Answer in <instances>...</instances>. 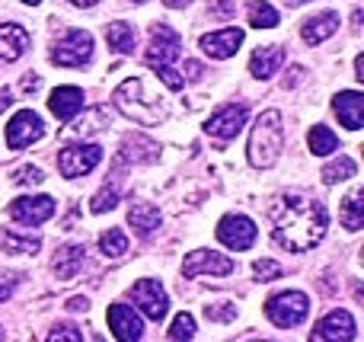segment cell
I'll list each match as a JSON object with an SVG mask.
<instances>
[{
  "instance_id": "obj_29",
  "label": "cell",
  "mask_w": 364,
  "mask_h": 342,
  "mask_svg": "<svg viewBox=\"0 0 364 342\" xmlns=\"http://www.w3.org/2000/svg\"><path fill=\"white\" fill-rule=\"evenodd\" d=\"M100 250H102V256H109V260H119V256L128 253V237L122 234L119 228L106 230V234H100Z\"/></svg>"
},
{
  "instance_id": "obj_38",
  "label": "cell",
  "mask_w": 364,
  "mask_h": 342,
  "mask_svg": "<svg viewBox=\"0 0 364 342\" xmlns=\"http://www.w3.org/2000/svg\"><path fill=\"white\" fill-rule=\"evenodd\" d=\"M208 13H211L214 19H230L233 16V0H211V4H208Z\"/></svg>"
},
{
  "instance_id": "obj_15",
  "label": "cell",
  "mask_w": 364,
  "mask_h": 342,
  "mask_svg": "<svg viewBox=\"0 0 364 342\" xmlns=\"http://www.w3.org/2000/svg\"><path fill=\"white\" fill-rule=\"evenodd\" d=\"M109 330L115 333L119 342H141V336H144V324L134 314V307H128V304L109 307Z\"/></svg>"
},
{
  "instance_id": "obj_17",
  "label": "cell",
  "mask_w": 364,
  "mask_h": 342,
  "mask_svg": "<svg viewBox=\"0 0 364 342\" xmlns=\"http://www.w3.org/2000/svg\"><path fill=\"white\" fill-rule=\"evenodd\" d=\"M240 45H243V29H220V32H211V36L201 38V48H205V55L218 58V61H224V58H233L240 51Z\"/></svg>"
},
{
  "instance_id": "obj_2",
  "label": "cell",
  "mask_w": 364,
  "mask_h": 342,
  "mask_svg": "<svg viewBox=\"0 0 364 342\" xmlns=\"http://www.w3.org/2000/svg\"><path fill=\"white\" fill-rule=\"evenodd\" d=\"M284 147V125H282V112L278 109H265L262 115L256 119L250 134V164L256 170H269L275 166V160L282 157Z\"/></svg>"
},
{
  "instance_id": "obj_23",
  "label": "cell",
  "mask_w": 364,
  "mask_h": 342,
  "mask_svg": "<svg viewBox=\"0 0 364 342\" xmlns=\"http://www.w3.org/2000/svg\"><path fill=\"white\" fill-rule=\"evenodd\" d=\"M106 42H109V48L119 51V55H132L134 42H138V32H134L132 23H125V19H115V23L106 26Z\"/></svg>"
},
{
  "instance_id": "obj_22",
  "label": "cell",
  "mask_w": 364,
  "mask_h": 342,
  "mask_svg": "<svg viewBox=\"0 0 364 342\" xmlns=\"http://www.w3.org/2000/svg\"><path fill=\"white\" fill-rule=\"evenodd\" d=\"M336 29H339V16H336L333 10H326V13H320V16L307 19V23H304V29H301V36H304V42L320 45V42H326Z\"/></svg>"
},
{
  "instance_id": "obj_32",
  "label": "cell",
  "mask_w": 364,
  "mask_h": 342,
  "mask_svg": "<svg viewBox=\"0 0 364 342\" xmlns=\"http://www.w3.org/2000/svg\"><path fill=\"white\" fill-rule=\"evenodd\" d=\"M205 317L211 324H230V320H237V304L233 301H211V304H205Z\"/></svg>"
},
{
  "instance_id": "obj_33",
  "label": "cell",
  "mask_w": 364,
  "mask_h": 342,
  "mask_svg": "<svg viewBox=\"0 0 364 342\" xmlns=\"http://www.w3.org/2000/svg\"><path fill=\"white\" fill-rule=\"evenodd\" d=\"M192 336H195V317L192 314H176V320H173V326H170V339L188 342Z\"/></svg>"
},
{
  "instance_id": "obj_20",
  "label": "cell",
  "mask_w": 364,
  "mask_h": 342,
  "mask_svg": "<svg viewBox=\"0 0 364 342\" xmlns=\"http://www.w3.org/2000/svg\"><path fill=\"white\" fill-rule=\"evenodd\" d=\"M48 109L61 122H70L83 109V90H77V87H58L55 93L48 96Z\"/></svg>"
},
{
  "instance_id": "obj_28",
  "label": "cell",
  "mask_w": 364,
  "mask_h": 342,
  "mask_svg": "<svg viewBox=\"0 0 364 342\" xmlns=\"http://www.w3.org/2000/svg\"><path fill=\"white\" fill-rule=\"evenodd\" d=\"M106 109H93V112L87 115V122L80 119V125H68V128H61V138L64 141H70V138H77V134H90V132H100V128H106Z\"/></svg>"
},
{
  "instance_id": "obj_24",
  "label": "cell",
  "mask_w": 364,
  "mask_h": 342,
  "mask_svg": "<svg viewBox=\"0 0 364 342\" xmlns=\"http://www.w3.org/2000/svg\"><path fill=\"white\" fill-rule=\"evenodd\" d=\"M128 224H132V230L138 237H151L154 230L160 228V211L154 208V205H132V211H128Z\"/></svg>"
},
{
  "instance_id": "obj_14",
  "label": "cell",
  "mask_w": 364,
  "mask_h": 342,
  "mask_svg": "<svg viewBox=\"0 0 364 342\" xmlns=\"http://www.w3.org/2000/svg\"><path fill=\"white\" fill-rule=\"evenodd\" d=\"M55 198L51 196H26L10 205V218L16 224H42L55 215Z\"/></svg>"
},
{
  "instance_id": "obj_53",
  "label": "cell",
  "mask_w": 364,
  "mask_h": 342,
  "mask_svg": "<svg viewBox=\"0 0 364 342\" xmlns=\"http://www.w3.org/2000/svg\"><path fill=\"white\" fill-rule=\"evenodd\" d=\"M134 4H144V0H134Z\"/></svg>"
},
{
  "instance_id": "obj_45",
  "label": "cell",
  "mask_w": 364,
  "mask_h": 342,
  "mask_svg": "<svg viewBox=\"0 0 364 342\" xmlns=\"http://www.w3.org/2000/svg\"><path fill=\"white\" fill-rule=\"evenodd\" d=\"M38 83H42V80H38L36 74H26L23 77V90H38Z\"/></svg>"
},
{
  "instance_id": "obj_7",
  "label": "cell",
  "mask_w": 364,
  "mask_h": 342,
  "mask_svg": "<svg viewBox=\"0 0 364 342\" xmlns=\"http://www.w3.org/2000/svg\"><path fill=\"white\" fill-rule=\"evenodd\" d=\"M179 45H182V38H179V32L176 29H170V26H154L151 29V45H147V64L151 68H170V61L173 58H179Z\"/></svg>"
},
{
  "instance_id": "obj_16",
  "label": "cell",
  "mask_w": 364,
  "mask_h": 342,
  "mask_svg": "<svg viewBox=\"0 0 364 342\" xmlns=\"http://www.w3.org/2000/svg\"><path fill=\"white\" fill-rule=\"evenodd\" d=\"M26 48H29V32L16 23H0V64L23 58Z\"/></svg>"
},
{
  "instance_id": "obj_41",
  "label": "cell",
  "mask_w": 364,
  "mask_h": 342,
  "mask_svg": "<svg viewBox=\"0 0 364 342\" xmlns=\"http://www.w3.org/2000/svg\"><path fill=\"white\" fill-rule=\"evenodd\" d=\"M304 77H307V68H301V64H294V68H291V74L284 77V90H288V87H297V83H301Z\"/></svg>"
},
{
  "instance_id": "obj_43",
  "label": "cell",
  "mask_w": 364,
  "mask_h": 342,
  "mask_svg": "<svg viewBox=\"0 0 364 342\" xmlns=\"http://www.w3.org/2000/svg\"><path fill=\"white\" fill-rule=\"evenodd\" d=\"M68 311H90V301L87 298H70L68 301Z\"/></svg>"
},
{
  "instance_id": "obj_36",
  "label": "cell",
  "mask_w": 364,
  "mask_h": 342,
  "mask_svg": "<svg viewBox=\"0 0 364 342\" xmlns=\"http://www.w3.org/2000/svg\"><path fill=\"white\" fill-rule=\"evenodd\" d=\"M45 179V173L38 170V166H19L16 176H13V183L16 186H38Z\"/></svg>"
},
{
  "instance_id": "obj_25",
  "label": "cell",
  "mask_w": 364,
  "mask_h": 342,
  "mask_svg": "<svg viewBox=\"0 0 364 342\" xmlns=\"http://www.w3.org/2000/svg\"><path fill=\"white\" fill-rule=\"evenodd\" d=\"M342 224H346L348 230L364 228V189H355L352 196L342 202Z\"/></svg>"
},
{
  "instance_id": "obj_11",
  "label": "cell",
  "mask_w": 364,
  "mask_h": 342,
  "mask_svg": "<svg viewBox=\"0 0 364 342\" xmlns=\"http://www.w3.org/2000/svg\"><path fill=\"white\" fill-rule=\"evenodd\" d=\"M358 326H355V317L348 311H333L314 326L310 333V342H352Z\"/></svg>"
},
{
  "instance_id": "obj_51",
  "label": "cell",
  "mask_w": 364,
  "mask_h": 342,
  "mask_svg": "<svg viewBox=\"0 0 364 342\" xmlns=\"http://www.w3.org/2000/svg\"><path fill=\"white\" fill-rule=\"evenodd\" d=\"M4 336H6V333H4V326H0V342H4Z\"/></svg>"
},
{
  "instance_id": "obj_26",
  "label": "cell",
  "mask_w": 364,
  "mask_h": 342,
  "mask_svg": "<svg viewBox=\"0 0 364 342\" xmlns=\"http://www.w3.org/2000/svg\"><path fill=\"white\" fill-rule=\"evenodd\" d=\"M307 144H310V151H314L316 157H326V154H333L336 147H339V138H336L326 125H314L310 128V134H307Z\"/></svg>"
},
{
  "instance_id": "obj_13",
  "label": "cell",
  "mask_w": 364,
  "mask_h": 342,
  "mask_svg": "<svg viewBox=\"0 0 364 342\" xmlns=\"http://www.w3.org/2000/svg\"><path fill=\"white\" fill-rule=\"evenodd\" d=\"M246 125V109L243 106H220L211 112V119L205 122V132L211 138H220V141H230L243 132Z\"/></svg>"
},
{
  "instance_id": "obj_52",
  "label": "cell",
  "mask_w": 364,
  "mask_h": 342,
  "mask_svg": "<svg viewBox=\"0 0 364 342\" xmlns=\"http://www.w3.org/2000/svg\"><path fill=\"white\" fill-rule=\"evenodd\" d=\"M96 342H106V339H102V336H100V339H96Z\"/></svg>"
},
{
  "instance_id": "obj_4",
  "label": "cell",
  "mask_w": 364,
  "mask_h": 342,
  "mask_svg": "<svg viewBox=\"0 0 364 342\" xmlns=\"http://www.w3.org/2000/svg\"><path fill=\"white\" fill-rule=\"evenodd\" d=\"M307 314H310V298L304 292H282L265 301V317L275 326H282V330H291V326L304 324Z\"/></svg>"
},
{
  "instance_id": "obj_10",
  "label": "cell",
  "mask_w": 364,
  "mask_h": 342,
  "mask_svg": "<svg viewBox=\"0 0 364 342\" xmlns=\"http://www.w3.org/2000/svg\"><path fill=\"white\" fill-rule=\"evenodd\" d=\"M132 301H134V304H138L151 320H157V324L166 317V311H170L166 292H164V285H160L157 279H141V282H134Z\"/></svg>"
},
{
  "instance_id": "obj_34",
  "label": "cell",
  "mask_w": 364,
  "mask_h": 342,
  "mask_svg": "<svg viewBox=\"0 0 364 342\" xmlns=\"http://www.w3.org/2000/svg\"><path fill=\"white\" fill-rule=\"evenodd\" d=\"M115 205H119V192H115V186H102V189L96 192V198L90 202V208H93L96 215H102V211L115 208Z\"/></svg>"
},
{
  "instance_id": "obj_50",
  "label": "cell",
  "mask_w": 364,
  "mask_h": 342,
  "mask_svg": "<svg viewBox=\"0 0 364 342\" xmlns=\"http://www.w3.org/2000/svg\"><path fill=\"white\" fill-rule=\"evenodd\" d=\"M23 4H29V6H36V4H42V0H23Z\"/></svg>"
},
{
  "instance_id": "obj_12",
  "label": "cell",
  "mask_w": 364,
  "mask_h": 342,
  "mask_svg": "<svg viewBox=\"0 0 364 342\" xmlns=\"http://www.w3.org/2000/svg\"><path fill=\"white\" fill-rule=\"evenodd\" d=\"M218 240L230 250H250L256 243V224L246 215H227L218 224Z\"/></svg>"
},
{
  "instance_id": "obj_8",
  "label": "cell",
  "mask_w": 364,
  "mask_h": 342,
  "mask_svg": "<svg viewBox=\"0 0 364 342\" xmlns=\"http://www.w3.org/2000/svg\"><path fill=\"white\" fill-rule=\"evenodd\" d=\"M42 134H45V122L38 119L32 109H23V112H16L10 122H6V144H10L13 151L29 147L32 141H38Z\"/></svg>"
},
{
  "instance_id": "obj_30",
  "label": "cell",
  "mask_w": 364,
  "mask_h": 342,
  "mask_svg": "<svg viewBox=\"0 0 364 342\" xmlns=\"http://www.w3.org/2000/svg\"><path fill=\"white\" fill-rule=\"evenodd\" d=\"M348 176H355V160L352 157H339V160H333V164L323 166V183L326 186H336Z\"/></svg>"
},
{
  "instance_id": "obj_5",
  "label": "cell",
  "mask_w": 364,
  "mask_h": 342,
  "mask_svg": "<svg viewBox=\"0 0 364 342\" xmlns=\"http://www.w3.org/2000/svg\"><path fill=\"white\" fill-rule=\"evenodd\" d=\"M93 58V36L83 29H70L61 42L51 48V61L58 68H83Z\"/></svg>"
},
{
  "instance_id": "obj_31",
  "label": "cell",
  "mask_w": 364,
  "mask_h": 342,
  "mask_svg": "<svg viewBox=\"0 0 364 342\" xmlns=\"http://www.w3.org/2000/svg\"><path fill=\"white\" fill-rule=\"evenodd\" d=\"M38 247H42L38 237H13L6 230H0V250L4 253H36Z\"/></svg>"
},
{
  "instance_id": "obj_18",
  "label": "cell",
  "mask_w": 364,
  "mask_h": 342,
  "mask_svg": "<svg viewBox=\"0 0 364 342\" xmlns=\"http://www.w3.org/2000/svg\"><path fill=\"white\" fill-rule=\"evenodd\" d=\"M333 109L336 115H339V122L346 128H352V132H358L364 125V96L358 90H346V93H339L333 100Z\"/></svg>"
},
{
  "instance_id": "obj_1",
  "label": "cell",
  "mask_w": 364,
  "mask_h": 342,
  "mask_svg": "<svg viewBox=\"0 0 364 342\" xmlns=\"http://www.w3.org/2000/svg\"><path fill=\"white\" fill-rule=\"evenodd\" d=\"M272 237L291 253H307L326 237L329 215L323 202L310 196H282L269 211Z\"/></svg>"
},
{
  "instance_id": "obj_44",
  "label": "cell",
  "mask_w": 364,
  "mask_h": 342,
  "mask_svg": "<svg viewBox=\"0 0 364 342\" xmlns=\"http://www.w3.org/2000/svg\"><path fill=\"white\" fill-rule=\"evenodd\" d=\"M13 100H16V96H13V90H0V112H4L6 106H13Z\"/></svg>"
},
{
  "instance_id": "obj_46",
  "label": "cell",
  "mask_w": 364,
  "mask_h": 342,
  "mask_svg": "<svg viewBox=\"0 0 364 342\" xmlns=\"http://www.w3.org/2000/svg\"><path fill=\"white\" fill-rule=\"evenodd\" d=\"M355 74H358V80H364V55L355 58Z\"/></svg>"
},
{
  "instance_id": "obj_47",
  "label": "cell",
  "mask_w": 364,
  "mask_h": 342,
  "mask_svg": "<svg viewBox=\"0 0 364 342\" xmlns=\"http://www.w3.org/2000/svg\"><path fill=\"white\" fill-rule=\"evenodd\" d=\"M166 6H173V10H182V6H188L192 4V0H164Z\"/></svg>"
},
{
  "instance_id": "obj_42",
  "label": "cell",
  "mask_w": 364,
  "mask_h": 342,
  "mask_svg": "<svg viewBox=\"0 0 364 342\" xmlns=\"http://www.w3.org/2000/svg\"><path fill=\"white\" fill-rule=\"evenodd\" d=\"M201 74H205V68H201L198 61H186V77L188 80H201Z\"/></svg>"
},
{
  "instance_id": "obj_3",
  "label": "cell",
  "mask_w": 364,
  "mask_h": 342,
  "mask_svg": "<svg viewBox=\"0 0 364 342\" xmlns=\"http://www.w3.org/2000/svg\"><path fill=\"white\" fill-rule=\"evenodd\" d=\"M115 106H119L122 115L141 122V125H160V122H164V115H166L164 102L154 100V96H147L144 83H141L138 77L125 80L119 90H115Z\"/></svg>"
},
{
  "instance_id": "obj_49",
  "label": "cell",
  "mask_w": 364,
  "mask_h": 342,
  "mask_svg": "<svg viewBox=\"0 0 364 342\" xmlns=\"http://www.w3.org/2000/svg\"><path fill=\"white\" fill-rule=\"evenodd\" d=\"M288 6H301V4H307V0H284Z\"/></svg>"
},
{
  "instance_id": "obj_48",
  "label": "cell",
  "mask_w": 364,
  "mask_h": 342,
  "mask_svg": "<svg viewBox=\"0 0 364 342\" xmlns=\"http://www.w3.org/2000/svg\"><path fill=\"white\" fill-rule=\"evenodd\" d=\"M70 4H77V6H93V4H100V0H70Z\"/></svg>"
},
{
  "instance_id": "obj_40",
  "label": "cell",
  "mask_w": 364,
  "mask_h": 342,
  "mask_svg": "<svg viewBox=\"0 0 364 342\" xmlns=\"http://www.w3.org/2000/svg\"><path fill=\"white\" fill-rule=\"evenodd\" d=\"M16 285H19V275L16 272L0 275V301H10L13 292H16Z\"/></svg>"
},
{
  "instance_id": "obj_19",
  "label": "cell",
  "mask_w": 364,
  "mask_h": 342,
  "mask_svg": "<svg viewBox=\"0 0 364 342\" xmlns=\"http://www.w3.org/2000/svg\"><path fill=\"white\" fill-rule=\"evenodd\" d=\"M282 64H284V45H278V42L262 45V48H256L250 58V70H252V77H259V80H269Z\"/></svg>"
},
{
  "instance_id": "obj_37",
  "label": "cell",
  "mask_w": 364,
  "mask_h": 342,
  "mask_svg": "<svg viewBox=\"0 0 364 342\" xmlns=\"http://www.w3.org/2000/svg\"><path fill=\"white\" fill-rule=\"evenodd\" d=\"M48 342H83V336H80V330H77V326L61 324V326H55V330H51Z\"/></svg>"
},
{
  "instance_id": "obj_39",
  "label": "cell",
  "mask_w": 364,
  "mask_h": 342,
  "mask_svg": "<svg viewBox=\"0 0 364 342\" xmlns=\"http://www.w3.org/2000/svg\"><path fill=\"white\" fill-rule=\"evenodd\" d=\"M154 70H157V77H160V80H164L170 90H182V83H186V77L176 74L173 68H154Z\"/></svg>"
},
{
  "instance_id": "obj_35",
  "label": "cell",
  "mask_w": 364,
  "mask_h": 342,
  "mask_svg": "<svg viewBox=\"0 0 364 342\" xmlns=\"http://www.w3.org/2000/svg\"><path fill=\"white\" fill-rule=\"evenodd\" d=\"M252 272H256L259 282H272V279H278V275H282V266H278L275 260H256Z\"/></svg>"
},
{
  "instance_id": "obj_21",
  "label": "cell",
  "mask_w": 364,
  "mask_h": 342,
  "mask_svg": "<svg viewBox=\"0 0 364 342\" xmlns=\"http://www.w3.org/2000/svg\"><path fill=\"white\" fill-rule=\"evenodd\" d=\"M83 260H87V250H83V243H68V247H61L58 250V256H55V275L61 282H70V279H77V272L83 269Z\"/></svg>"
},
{
  "instance_id": "obj_9",
  "label": "cell",
  "mask_w": 364,
  "mask_h": 342,
  "mask_svg": "<svg viewBox=\"0 0 364 342\" xmlns=\"http://www.w3.org/2000/svg\"><path fill=\"white\" fill-rule=\"evenodd\" d=\"M233 272V260L220 256L214 250H192L182 262V275L186 279H198V275H230Z\"/></svg>"
},
{
  "instance_id": "obj_6",
  "label": "cell",
  "mask_w": 364,
  "mask_h": 342,
  "mask_svg": "<svg viewBox=\"0 0 364 342\" xmlns=\"http://www.w3.org/2000/svg\"><path fill=\"white\" fill-rule=\"evenodd\" d=\"M100 160H102V147L74 144V147H64V151L58 154V170H61L68 179H77V176H87Z\"/></svg>"
},
{
  "instance_id": "obj_27",
  "label": "cell",
  "mask_w": 364,
  "mask_h": 342,
  "mask_svg": "<svg viewBox=\"0 0 364 342\" xmlns=\"http://www.w3.org/2000/svg\"><path fill=\"white\" fill-rule=\"evenodd\" d=\"M250 26L252 29H275L278 26V10L272 4H262V0H256V4H250Z\"/></svg>"
}]
</instances>
